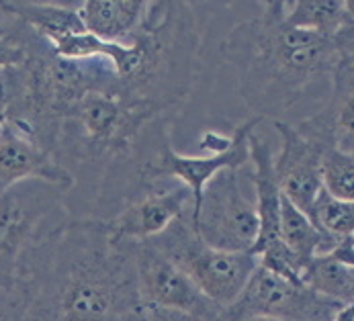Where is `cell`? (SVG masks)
Wrapping results in <instances>:
<instances>
[{
  "mask_svg": "<svg viewBox=\"0 0 354 321\" xmlns=\"http://www.w3.org/2000/svg\"><path fill=\"white\" fill-rule=\"evenodd\" d=\"M12 289L21 321H125L142 307L129 240L93 217L53 223L23 254Z\"/></svg>",
  "mask_w": 354,
  "mask_h": 321,
  "instance_id": "cell-1",
  "label": "cell"
},
{
  "mask_svg": "<svg viewBox=\"0 0 354 321\" xmlns=\"http://www.w3.org/2000/svg\"><path fill=\"white\" fill-rule=\"evenodd\" d=\"M221 55L238 74L246 107L254 117L272 121L322 82L332 84L340 64L336 37L293 27L268 12L238 23L221 41Z\"/></svg>",
  "mask_w": 354,
  "mask_h": 321,
  "instance_id": "cell-2",
  "label": "cell"
},
{
  "mask_svg": "<svg viewBox=\"0 0 354 321\" xmlns=\"http://www.w3.org/2000/svg\"><path fill=\"white\" fill-rule=\"evenodd\" d=\"M150 240L221 309L238 299L258 268V258L252 252H225L207 246L193 229L191 215L172 221Z\"/></svg>",
  "mask_w": 354,
  "mask_h": 321,
  "instance_id": "cell-3",
  "label": "cell"
},
{
  "mask_svg": "<svg viewBox=\"0 0 354 321\" xmlns=\"http://www.w3.org/2000/svg\"><path fill=\"white\" fill-rule=\"evenodd\" d=\"M68 191L46 180H23L0 193V286H12L23 254L53 223L68 217Z\"/></svg>",
  "mask_w": 354,
  "mask_h": 321,
  "instance_id": "cell-4",
  "label": "cell"
},
{
  "mask_svg": "<svg viewBox=\"0 0 354 321\" xmlns=\"http://www.w3.org/2000/svg\"><path fill=\"white\" fill-rule=\"evenodd\" d=\"M244 168L217 172L203 188L201 201L191 215L193 229L211 248L225 252H252L258 237L256 199L244 188Z\"/></svg>",
  "mask_w": 354,
  "mask_h": 321,
  "instance_id": "cell-5",
  "label": "cell"
},
{
  "mask_svg": "<svg viewBox=\"0 0 354 321\" xmlns=\"http://www.w3.org/2000/svg\"><path fill=\"white\" fill-rule=\"evenodd\" d=\"M264 119L252 117L238 125L232 135H223L217 131L203 133L201 146L209 154L201 156H183L172 150L170 142L162 146L152 162L144 168V178L150 188H158L170 180L183 182L193 193V211L201 201L205 184L225 168H244L250 164V146L248 137ZM193 215V213H191Z\"/></svg>",
  "mask_w": 354,
  "mask_h": 321,
  "instance_id": "cell-6",
  "label": "cell"
},
{
  "mask_svg": "<svg viewBox=\"0 0 354 321\" xmlns=\"http://www.w3.org/2000/svg\"><path fill=\"white\" fill-rule=\"evenodd\" d=\"M340 307L304 282L287 280L258 264L238 299L221 309L217 321H244L254 315L281 321H332Z\"/></svg>",
  "mask_w": 354,
  "mask_h": 321,
  "instance_id": "cell-7",
  "label": "cell"
},
{
  "mask_svg": "<svg viewBox=\"0 0 354 321\" xmlns=\"http://www.w3.org/2000/svg\"><path fill=\"white\" fill-rule=\"evenodd\" d=\"M129 248L142 305L180 309L203 320L217 321L221 307L205 297L197 284L153 246L152 240H129Z\"/></svg>",
  "mask_w": 354,
  "mask_h": 321,
  "instance_id": "cell-8",
  "label": "cell"
},
{
  "mask_svg": "<svg viewBox=\"0 0 354 321\" xmlns=\"http://www.w3.org/2000/svg\"><path fill=\"white\" fill-rule=\"evenodd\" d=\"M281 137V150L274 156V174L281 193L304 213H311L317 195L322 193V152L326 146L305 137L304 133L287 123L272 121Z\"/></svg>",
  "mask_w": 354,
  "mask_h": 321,
  "instance_id": "cell-9",
  "label": "cell"
},
{
  "mask_svg": "<svg viewBox=\"0 0 354 321\" xmlns=\"http://www.w3.org/2000/svg\"><path fill=\"white\" fill-rule=\"evenodd\" d=\"M193 213V193L183 182L170 180L142 199L104 219L115 240H150L162 233L172 221Z\"/></svg>",
  "mask_w": 354,
  "mask_h": 321,
  "instance_id": "cell-10",
  "label": "cell"
},
{
  "mask_svg": "<svg viewBox=\"0 0 354 321\" xmlns=\"http://www.w3.org/2000/svg\"><path fill=\"white\" fill-rule=\"evenodd\" d=\"M23 180H46L68 193L74 188L72 172L50 150L6 121L0 133V193Z\"/></svg>",
  "mask_w": 354,
  "mask_h": 321,
  "instance_id": "cell-11",
  "label": "cell"
},
{
  "mask_svg": "<svg viewBox=\"0 0 354 321\" xmlns=\"http://www.w3.org/2000/svg\"><path fill=\"white\" fill-rule=\"evenodd\" d=\"M330 88L328 107L295 127L319 146H336L354 156V66L340 59Z\"/></svg>",
  "mask_w": 354,
  "mask_h": 321,
  "instance_id": "cell-12",
  "label": "cell"
},
{
  "mask_svg": "<svg viewBox=\"0 0 354 321\" xmlns=\"http://www.w3.org/2000/svg\"><path fill=\"white\" fill-rule=\"evenodd\" d=\"M250 146V180L258 213V237L252 254L258 258L264 250L281 244V186L274 174V154L266 137L258 135L256 129L248 137Z\"/></svg>",
  "mask_w": 354,
  "mask_h": 321,
  "instance_id": "cell-13",
  "label": "cell"
},
{
  "mask_svg": "<svg viewBox=\"0 0 354 321\" xmlns=\"http://www.w3.org/2000/svg\"><path fill=\"white\" fill-rule=\"evenodd\" d=\"M152 0H84L80 14L86 29L109 41H127L142 25Z\"/></svg>",
  "mask_w": 354,
  "mask_h": 321,
  "instance_id": "cell-14",
  "label": "cell"
},
{
  "mask_svg": "<svg viewBox=\"0 0 354 321\" xmlns=\"http://www.w3.org/2000/svg\"><path fill=\"white\" fill-rule=\"evenodd\" d=\"M281 240L304 262V268L313 256L326 254L338 244L336 237L317 229L309 215L295 207L285 195H281Z\"/></svg>",
  "mask_w": 354,
  "mask_h": 321,
  "instance_id": "cell-15",
  "label": "cell"
},
{
  "mask_svg": "<svg viewBox=\"0 0 354 321\" xmlns=\"http://www.w3.org/2000/svg\"><path fill=\"white\" fill-rule=\"evenodd\" d=\"M301 280L315 293L340 303H354V266L332 254L313 256L301 272Z\"/></svg>",
  "mask_w": 354,
  "mask_h": 321,
  "instance_id": "cell-16",
  "label": "cell"
},
{
  "mask_svg": "<svg viewBox=\"0 0 354 321\" xmlns=\"http://www.w3.org/2000/svg\"><path fill=\"white\" fill-rule=\"evenodd\" d=\"M4 14L25 23L35 33L46 37L48 41L68 35V33H82L88 31L80 10L48 6V4H19V6H4L0 8Z\"/></svg>",
  "mask_w": 354,
  "mask_h": 321,
  "instance_id": "cell-17",
  "label": "cell"
},
{
  "mask_svg": "<svg viewBox=\"0 0 354 321\" xmlns=\"http://www.w3.org/2000/svg\"><path fill=\"white\" fill-rule=\"evenodd\" d=\"M285 21L299 29L336 37L353 19L346 14L342 0H293Z\"/></svg>",
  "mask_w": 354,
  "mask_h": 321,
  "instance_id": "cell-18",
  "label": "cell"
},
{
  "mask_svg": "<svg viewBox=\"0 0 354 321\" xmlns=\"http://www.w3.org/2000/svg\"><path fill=\"white\" fill-rule=\"evenodd\" d=\"M309 219L322 229L324 233L342 240L354 235V201H342L328 195L324 188L317 195Z\"/></svg>",
  "mask_w": 354,
  "mask_h": 321,
  "instance_id": "cell-19",
  "label": "cell"
},
{
  "mask_svg": "<svg viewBox=\"0 0 354 321\" xmlns=\"http://www.w3.org/2000/svg\"><path fill=\"white\" fill-rule=\"evenodd\" d=\"M322 184L328 195L354 201V156L336 146H326L322 152Z\"/></svg>",
  "mask_w": 354,
  "mask_h": 321,
  "instance_id": "cell-20",
  "label": "cell"
},
{
  "mask_svg": "<svg viewBox=\"0 0 354 321\" xmlns=\"http://www.w3.org/2000/svg\"><path fill=\"white\" fill-rule=\"evenodd\" d=\"M25 33L27 25L12 17L10 23L0 25V70L21 66L27 59Z\"/></svg>",
  "mask_w": 354,
  "mask_h": 321,
  "instance_id": "cell-21",
  "label": "cell"
},
{
  "mask_svg": "<svg viewBox=\"0 0 354 321\" xmlns=\"http://www.w3.org/2000/svg\"><path fill=\"white\" fill-rule=\"evenodd\" d=\"M146 313H148L150 321H209L195 315V313L180 311V309H170V307H146Z\"/></svg>",
  "mask_w": 354,
  "mask_h": 321,
  "instance_id": "cell-22",
  "label": "cell"
},
{
  "mask_svg": "<svg viewBox=\"0 0 354 321\" xmlns=\"http://www.w3.org/2000/svg\"><path fill=\"white\" fill-rule=\"evenodd\" d=\"M338 48H340V59L354 66V21H351L338 35H336Z\"/></svg>",
  "mask_w": 354,
  "mask_h": 321,
  "instance_id": "cell-23",
  "label": "cell"
},
{
  "mask_svg": "<svg viewBox=\"0 0 354 321\" xmlns=\"http://www.w3.org/2000/svg\"><path fill=\"white\" fill-rule=\"evenodd\" d=\"M19 4H48V6H62L80 10L84 0H0V8L4 6H19Z\"/></svg>",
  "mask_w": 354,
  "mask_h": 321,
  "instance_id": "cell-24",
  "label": "cell"
},
{
  "mask_svg": "<svg viewBox=\"0 0 354 321\" xmlns=\"http://www.w3.org/2000/svg\"><path fill=\"white\" fill-rule=\"evenodd\" d=\"M6 108H8V99H6L4 82H2V76H0V133H2V127L6 123Z\"/></svg>",
  "mask_w": 354,
  "mask_h": 321,
  "instance_id": "cell-25",
  "label": "cell"
},
{
  "mask_svg": "<svg viewBox=\"0 0 354 321\" xmlns=\"http://www.w3.org/2000/svg\"><path fill=\"white\" fill-rule=\"evenodd\" d=\"M332 321H354V303L342 305V307L336 311V315H334V320Z\"/></svg>",
  "mask_w": 354,
  "mask_h": 321,
  "instance_id": "cell-26",
  "label": "cell"
},
{
  "mask_svg": "<svg viewBox=\"0 0 354 321\" xmlns=\"http://www.w3.org/2000/svg\"><path fill=\"white\" fill-rule=\"evenodd\" d=\"M125 321H150V320H148L146 307L142 305V307H138L136 311H131V313L127 315V320H125Z\"/></svg>",
  "mask_w": 354,
  "mask_h": 321,
  "instance_id": "cell-27",
  "label": "cell"
},
{
  "mask_svg": "<svg viewBox=\"0 0 354 321\" xmlns=\"http://www.w3.org/2000/svg\"><path fill=\"white\" fill-rule=\"evenodd\" d=\"M344 2V10H346V14L351 17L354 21V0H342Z\"/></svg>",
  "mask_w": 354,
  "mask_h": 321,
  "instance_id": "cell-28",
  "label": "cell"
},
{
  "mask_svg": "<svg viewBox=\"0 0 354 321\" xmlns=\"http://www.w3.org/2000/svg\"><path fill=\"white\" fill-rule=\"evenodd\" d=\"M244 321H281V320H274V318H268V315H254V318H248V320Z\"/></svg>",
  "mask_w": 354,
  "mask_h": 321,
  "instance_id": "cell-29",
  "label": "cell"
},
{
  "mask_svg": "<svg viewBox=\"0 0 354 321\" xmlns=\"http://www.w3.org/2000/svg\"><path fill=\"white\" fill-rule=\"evenodd\" d=\"M189 2H191V4H193V6H197V4H201L203 0H189Z\"/></svg>",
  "mask_w": 354,
  "mask_h": 321,
  "instance_id": "cell-30",
  "label": "cell"
},
{
  "mask_svg": "<svg viewBox=\"0 0 354 321\" xmlns=\"http://www.w3.org/2000/svg\"><path fill=\"white\" fill-rule=\"evenodd\" d=\"M353 244H354V235H353Z\"/></svg>",
  "mask_w": 354,
  "mask_h": 321,
  "instance_id": "cell-31",
  "label": "cell"
}]
</instances>
